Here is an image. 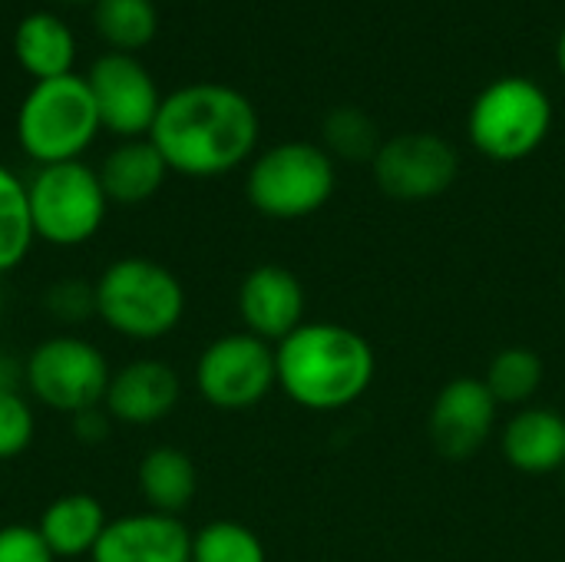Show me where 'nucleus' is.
Masks as SVG:
<instances>
[{
	"label": "nucleus",
	"mask_w": 565,
	"mask_h": 562,
	"mask_svg": "<svg viewBox=\"0 0 565 562\" xmlns=\"http://www.w3.org/2000/svg\"><path fill=\"white\" fill-rule=\"evenodd\" d=\"M275 384V344L248 331H232L209 341L195 361V388L202 401L218 411H248L262 404Z\"/></svg>",
	"instance_id": "9"
},
{
	"label": "nucleus",
	"mask_w": 565,
	"mask_h": 562,
	"mask_svg": "<svg viewBox=\"0 0 565 562\" xmlns=\"http://www.w3.org/2000/svg\"><path fill=\"white\" fill-rule=\"evenodd\" d=\"M0 562H56L36 527L7 523L0 527Z\"/></svg>",
	"instance_id": "27"
},
{
	"label": "nucleus",
	"mask_w": 565,
	"mask_h": 562,
	"mask_svg": "<svg viewBox=\"0 0 565 562\" xmlns=\"http://www.w3.org/2000/svg\"><path fill=\"white\" fill-rule=\"evenodd\" d=\"M192 562H268L255 530L235 520H212L192 533Z\"/></svg>",
	"instance_id": "25"
},
{
	"label": "nucleus",
	"mask_w": 565,
	"mask_h": 562,
	"mask_svg": "<svg viewBox=\"0 0 565 562\" xmlns=\"http://www.w3.org/2000/svg\"><path fill=\"white\" fill-rule=\"evenodd\" d=\"M0 305H3V301H0Z\"/></svg>",
	"instance_id": "34"
},
{
	"label": "nucleus",
	"mask_w": 565,
	"mask_h": 562,
	"mask_svg": "<svg viewBox=\"0 0 565 562\" xmlns=\"http://www.w3.org/2000/svg\"><path fill=\"white\" fill-rule=\"evenodd\" d=\"M89 562H192V533L182 517L129 513L106 523Z\"/></svg>",
	"instance_id": "15"
},
{
	"label": "nucleus",
	"mask_w": 565,
	"mask_h": 562,
	"mask_svg": "<svg viewBox=\"0 0 565 562\" xmlns=\"http://www.w3.org/2000/svg\"><path fill=\"white\" fill-rule=\"evenodd\" d=\"M13 53L17 63L40 83V79H56V76H70L73 73V60H76V40L73 30L46 13L36 10L30 17H23L13 30Z\"/></svg>",
	"instance_id": "19"
},
{
	"label": "nucleus",
	"mask_w": 565,
	"mask_h": 562,
	"mask_svg": "<svg viewBox=\"0 0 565 562\" xmlns=\"http://www.w3.org/2000/svg\"><path fill=\"white\" fill-rule=\"evenodd\" d=\"M73 434H76L79 441H86V444L106 441V434H109V414H106L103 407L76 414V417H73Z\"/></svg>",
	"instance_id": "29"
},
{
	"label": "nucleus",
	"mask_w": 565,
	"mask_h": 562,
	"mask_svg": "<svg viewBox=\"0 0 565 562\" xmlns=\"http://www.w3.org/2000/svg\"><path fill=\"white\" fill-rule=\"evenodd\" d=\"M556 63H559V70L565 73V26L563 33H559V43H556Z\"/></svg>",
	"instance_id": "31"
},
{
	"label": "nucleus",
	"mask_w": 565,
	"mask_h": 562,
	"mask_svg": "<svg viewBox=\"0 0 565 562\" xmlns=\"http://www.w3.org/2000/svg\"><path fill=\"white\" fill-rule=\"evenodd\" d=\"M500 447L520 474H559L565 467V417L550 407H520L507 421Z\"/></svg>",
	"instance_id": "16"
},
{
	"label": "nucleus",
	"mask_w": 565,
	"mask_h": 562,
	"mask_svg": "<svg viewBox=\"0 0 565 562\" xmlns=\"http://www.w3.org/2000/svg\"><path fill=\"white\" fill-rule=\"evenodd\" d=\"M543 358L530 348H503L500 354H493L483 384L493 394L497 404L507 407H530V401L540 394L543 388Z\"/></svg>",
	"instance_id": "22"
},
{
	"label": "nucleus",
	"mask_w": 565,
	"mask_h": 562,
	"mask_svg": "<svg viewBox=\"0 0 565 562\" xmlns=\"http://www.w3.org/2000/svg\"><path fill=\"white\" fill-rule=\"evenodd\" d=\"M96 172L109 202L139 205V202H149L162 189L169 166L152 146V139L146 136V139H122L116 149L106 152Z\"/></svg>",
	"instance_id": "18"
},
{
	"label": "nucleus",
	"mask_w": 565,
	"mask_h": 562,
	"mask_svg": "<svg viewBox=\"0 0 565 562\" xmlns=\"http://www.w3.org/2000/svg\"><path fill=\"white\" fill-rule=\"evenodd\" d=\"M179 397H182V381L172 364L159 358H136L119 371H113L103 397V411L116 424L149 427L169 417Z\"/></svg>",
	"instance_id": "14"
},
{
	"label": "nucleus",
	"mask_w": 565,
	"mask_h": 562,
	"mask_svg": "<svg viewBox=\"0 0 565 562\" xmlns=\"http://www.w3.org/2000/svg\"><path fill=\"white\" fill-rule=\"evenodd\" d=\"M23 384V364H17L10 354L0 351V388H17Z\"/></svg>",
	"instance_id": "30"
},
{
	"label": "nucleus",
	"mask_w": 565,
	"mask_h": 562,
	"mask_svg": "<svg viewBox=\"0 0 565 562\" xmlns=\"http://www.w3.org/2000/svg\"><path fill=\"white\" fill-rule=\"evenodd\" d=\"M106 354L79 335H53L30 348L23 361L26 394L66 417L103 407L109 388Z\"/></svg>",
	"instance_id": "8"
},
{
	"label": "nucleus",
	"mask_w": 565,
	"mask_h": 562,
	"mask_svg": "<svg viewBox=\"0 0 565 562\" xmlns=\"http://www.w3.org/2000/svg\"><path fill=\"white\" fill-rule=\"evenodd\" d=\"M46 308L60 318V321H86L96 318V298H93V285L86 282H60L46 291Z\"/></svg>",
	"instance_id": "28"
},
{
	"label": "nucleus",
	"mask_w": 565,
	"mask_h": 562,
	"mask_svg": "<svg viewBox=\"0 0 565 562\" xmlns=\"http://www.w3.org/2000/svg\"><path fill=\"white\" fill-rule=\"evenodd\" d=\"M553 126L546 89L526 76H503L483 86L470 106L467 132L477 152L493 162H520L533 156Z\"/></svg>",
	"instance_id": "5"
},
{
	"label": "nucleus",
	"mask_w": 565,
	"mask_h": 562,
	"mask_svg": "<svg viewBox=\"0 0 565 562\" xmlns=\"http://www.w3.org/2000/svg\"><path fill=\"white\" fill-rule=\"evenodd\" d=\"M93 23L116 53H136L159 33V10L152 0H96Z\"/></svg>",
	"instance_id": "21"
},
{
	"label": "nucleus",
	"mask_w": 565,
	"mask_h": 562,
	"mask_svg": "<svg viewBox=\"0 0 565 562\" xmlns=\"http://www.w3.org/2000/svg\"><path fill=\"white\" fill-rule=\"evenodd\" d=\"M109 517L93 494H63L50 500L36 520V533L56 560L93 556Z\"/></svg>",
	"instance_id": "17"
},
{
	"label": "nucleus",
	"mask_w": 565,
	"mask_h": 562,
	"mask_svg": "<svg viewBox=\"0 0 565 562\" xmlns=\"http://www.w3.org/2000/svg\"><path fill=\"white\" fill-rule=\"evenodd\" d=\"M559 474H563V480H565V467H563V470H559Z\"/></svg>",
	"instance_id": "33"
},
{
	"label": "nucleus",
	"mask_w": 565,
	"mask_h": 562,
	"mask_svg": "<svg viewBox=\"0 0 565 562\" xmlns=\"http://www.w3.org/2000/svg\"><path fill=\"white\" fill-rule=\"evenodd\" d=\"M371 169L387 199L430 202L457 182L460 156L454 142L437 132H401L384 139Z\"/></svg>",
	"instance_id": "10"
},
{
	"label": "nucleus",
	"mask_w": 565,
	"mask_h": 562,
	"mask_svg": "<svg viewBox=\"0 0 565 562\" xmlns=\"http://www.w3.org/2000/svg\"><path fill=\"white\" fill-rule=\"evenodd\" d=\"M245 195L268 219H308L334 195V159L315 142H278L252 162Z\"/></svg>",
	"instance_id": "7"
},
{
	"label": "nucleus",
	"mask_w": 565,
	"mask_h": 562,
	"mask_svg": "<svg viewBox=\"0 0 565 562\" xmlns=\"http://www.w3.org/2000/svg\"><path fill=\"white\" fill-rule=\"evenodd\" d=\"M33 235L53 248L86 245L106 222L109 199L99 172L83 159L40 166L26 182Z\"/></svg>",
	"instance_id": "6"
},
{
	"label": "nucleus",
	"mask_w": 565,
	"mask_h": 562,
	"mask_svg": "<svg viewBox=\"0 0 565 562\" xmlns=\"http://www.w3.org/2000/svg\"><path fill=\"white\" fill-rule=\"evenodd\" d=\"M238 318L248 335L278 344L305 325V285L285 265H258L238 285Z\"/></svg>",
	"instance_id": "13"
},
{
	"label": "nucleus",
	"mask_w": 565,
	"mask_h": 562,
	"mask_svg": "<svg viewBox=\"0 0 565 562\" xmlns=\"http://www.w3.org/2000/svg\"><path fill=\"white\" fill-rule=\"evenodd\" d=\"M497 401L483 378H454L430 407V444L447 460L477 457L497 424Z\"/></svg>",
	"instance_id": "12"
},
{
	"label": "nucleus",
	"mask_w": 565,
	"mask_h": 562,
	"mask_svg": "<svg viewBox=\"0 0 565 562\" xmlns=\"http://www.w3.org/2000/svg\"><path fill=\"white\" fill-rule=\"evenodd\" d=\"M278 388L305 411H344L374 384L371 341L338 321H305L275 344Z\"/></svg>",
	"instance_id": "2"
},
{
	"label": "nucleus",
	"mask_w": 565,
	"mask_h": 562,
	"mask_svg": "<svg viewBox=\"0 0 565 562\" xmlns=\"http://www.w3.org/2000/svg\"><path fill=\"white\" fill-rule=\"evenodd\" d=\"M60 3H79V0H60Z\"/></svg>",
	"instance_id": "32"
},
{
	"label": "nucleus",
	"mask_w": 565,
	"mask_h": 562,
	"mask_svg": "<svg viewBox=\"0 0 565 562\" xmlns=\"http://www.w3.org/2000/svg\"><path fill=\"white\" fill-rule=\"evenodd\" d=\"M33 219H30V199L26 182L0 166V275L13 272L33 248Z\"/></svg>",
	"instance_id": "23"
},
{
	"label": "nucleus",
	"mask_w": 565,
	"mask_h": 562,
	"mask_svg": "<svg viewBox=\"0 0 565 562\" xmlns=\"http://www.w3.org/2000/svg\"><path fill=\"white\" fill-rule=\"evenodd\" d=\"M169 172L212 179L238 169L258 142V113L225 83H192L162 96L149 129Z\"/></svg>",
	"instance_id": "1"
},
{
	"label": "nucleus",
	"mask_w": 565,
	"mask_h": 562,
	"mask_svg": "<svg viewBox=\"0 0 565 562\" xmlns=\"http://www.w3.org/2000/svg\"><path fill=\"white\" fill-rule=\"evenodd\" d=\"M139 494L149 510L166 517H182V510L195 500L199 490V470L192 457L179 447H152L136 470Z\"/></svg>",
	"instance_id": "20"
},
{
	"label": "nucleus",
	"mask_w": 565,
	"mask_h": 562,
	"mask_svg": "<svg viewBox=\"0 0 565 562\" xmlns=\"http://www.w3.org/2000/svg\"><path fill=\"white\" fill-rule=\"evenodd\" d=\"M321 139H324V152L344 162H374L377 149L384 146L377 123L358 109V106H338L324 116L321 126Z\"/></svg>",
	"instance_id": "24"
},
{
	"label": "nucleus",
	"mask_w": 565,
	"mask_h": 562,
	"mask_svg": "<svg viewBox=\"0 0 565 562\" xmlns=\"http://www.w3.org/2000/svg\"><path fill=\"white\" fill-rule=\"evenodd\" d=\"M33 434H36V421L30 401L17 388H0V464L26 454Z\"/></svg>",
	"instance_id": "26"
},
{
	"label": "nucleus",
	"mask_w": 565,
	"mask_h": 562,
	"mask_svg": "<svg viewBox=\"0 0 565 562\" xmlns=\"http://www.w3.org/2000/svg\"><path fill=\"white\" fill-rule=\"evenodd\" d=\"M93 298L96 318L129 341H159L172 335L185 315V288L179 275L146 255L109 262L93 282Z\"/></svg>",
	"instance_id": "3"
},
{
	"label": "nucleus",
	"mask_w": 565,
	"mask_h": 562,
	"mask_svg": "<svg viewBox=\"0 0 565 562\" xmlns=\"http://www.w3.org/2000/svg\"><path fill=\"white\" fill-rule=\"evenodd\" d=\"M86 86L93 93L103 129L122 139L149 136L162 106V93L132 53H103L86 73Z\"/></svg>",
	"instance_id": "11"
},
{
	"label": "nucleus",
	"mask_w": 565,
	"mask_h": 562,
	"mask_svg": "<svg viewBox=\"0 0 565 562\" xmlns=\"http://www.w3.org/2000/svg\"><path fill=\"white\" fill-rule=\"evenodd\" d=\"M99 129L86 76L76 73L33 83L17 113V142L36 166L79 159Z\"/></svg>",
	"instance_id": "4"
}]
</instances>
